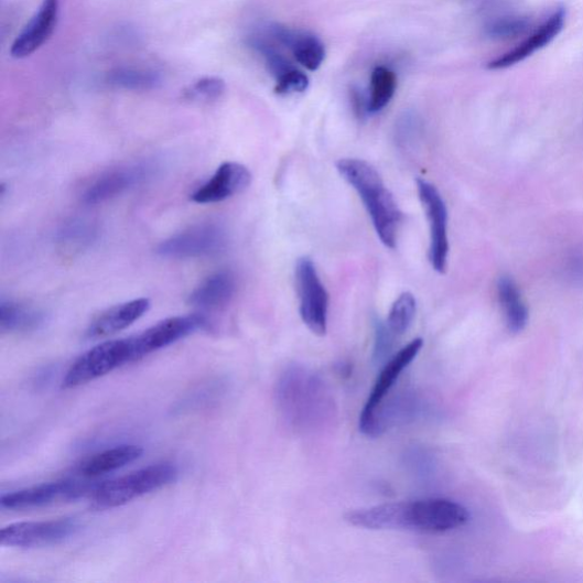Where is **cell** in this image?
I'll return each mask as SVG.
<instances>
[{
  "mask_svg": "<svg viewBox=\"0 0 583 583\" xmlns=\"http://www.w3.org/2000/svg\"><path fill=\"white\" fill-rule=\"evenodd\" d=\"M345 520L357 528L440 535L464 527L468 510L444 498L396 501L349 511Z\"/></svg>",
  "mask_w": 583,
  "mask_h": 583,
  "instance_id": "1",
  "label": "cell"
},
{
  "mask_svg": "<svg viewBox=\"0 0 583 583\" xmlns=\"http://www.w3.org/2000/svg\"><path fill=\"white\" fill-rule=\"evenodd\" d=\"M276 395L283 420L298 433L323 432L335 420L336 406L331 390L313 369L301 365L284 369Z\"/></svg>",
  "mask_w": 583,
  "mask_h": 583,
  "instance_id": "2",
  "label": "cell"
},
{
  "mask_svg": "<svg viewBox=\"0 0 583 583\" xmlns=\"http://www.w3.org/2000/svg\"><path fill=\"white\" fill-rule=\"evenodd\" d=\"M336 168L343 180L360 196L381 242L395 249L402 214L379 171L360 159H341Z\"/></svg>",
  "mask_w": 583,
  "mask_h": 583,
  "instance_id": "3",
  "label": "cell"
},
{
  "mask_svg": "<svg viewBox=\"0 0 583 583\" xmlns=\"http://www.w3.org/2000/svg\"><path fill=\"white\" fill-rule=\"evenodd\" d=\"M179 468L171 463L150 465L96 486L91 506L97 510L123 506L176 482Z\"/></svg>",
  "mask_w": 583,
  "mask_h": 583,
  "instance_id": "4",
  "label": "cell"
},
{
  "mask_svg": "<svg viewBox=\"0 0 583 583\" xmlns=\"http://www.w3.org/2000/svg\"><path fill=\"white\" fill-rule=\"evenodd\" d=\"M132 361L130 337L102 342L80 356L68 368L63 380V388L82 387Z\"/></svg>",
  "mask_w": 583,
  "mask_h": 583,
  "instance_id": "5",
  "label": "cell"
},
{
  "mask_svg": "<svg viewBox=\"0 0 583 583\" xmlns=\"http://www.w3.org/2000/svg\"><path fill=\"white\" fill-rule=\"evenodd\" d=\"M227 245L228 235L222 225L202 223L169 237L156 252L169 259L207 258L222 253Z\"/></svg>",
  "mask_w": 583,
  "mask_h": 583,
  "instance_id": "6",
  "label": "cell"
},
{
  "mask_svg": "<svg viewBox=\"0 0 583 583\" xmlns=\"http://www.w3.org/2000/svg\"><path fill=\"white\" fill-rule=\"evenodd\" d=\"M295 284L300 316L309 331L317 336L327 332L328 293L311 258H300L295 266Z\"/></svg>",
  "mask_w": 583,
  "mask_h": 583,
  "instance_id": "7",
  "label": "cell"
},
{
  "mask_svg": "<svg viewBox=\"0 0 583 583\" xmlns=\"http://www.w3.org/2000/svg\"><path fill=\"white\" fill-rule=\"evenodd\" d=\"M423 345L422 338L409 342L385 365L361 411L359 430L363 434L373 438L377 413L399 380L401 373L417 359Z\"/></svg>",
  "mask_w": 583,
  "mask_h": 583,
  "instance_id": "8",
  "label": "cell"
},
{
  "mask_svg": "<svg viewBox=\"0 0 583 583\" xmlns=\"http://www.w3.org/2000/svg\"><path fill=\"white\" fill-rule=\"evenodd\" d=\"M95 488L90 483L65 478L3 495L0 506L10 510L42 508L77 500Z\"/></svg>",
  "mask_w": 583,
  "mask_h": 583,
  "instance_id": "9",
  "label": "cell"
},
{
  "mask_svg": "<svg viewBox=\"0 0 583 583\" xmlns=\"http://www.w3.org/2000/svg\"><path fill=\"white\" fill-rule=\"evenodd\" d=\"M418 192L430 229V261L439 273L447 270L450 255L449 212L438 188L424 180H418Z\"/></svg>",
  "mask_w": 583,
  "mask_h": 583,
  "instance_id": "10",
  "label": "cell"
},
{
  "mask_svg": "<svg viewBox=\"0 0 583 583\" xmlns=\"http://www.w3.org/2000/svg\"><path fill=\"white\" fill-rule=\"evenodd\" d=\"M156 165L139 161L110 169L95 179L85 190L83 201L95 205L112 199L151 179Z\"/></svg>",
  "mask_w": 583,
  "mask_h": 583,
  "instance_id": "11",
  "label": "cell"
},
{
  "mask_svg": "<svg viewBox=\"0 0 583 583\" xmlns=\"http://www.w3.org/2000/svg\"><path fill=\"white\" fill-rule=\"evenodd\" d=\"M208 326V321L199 315L177 316L161 321L141 334L130 336L133 361Z\"/></svg>",
  "mask_w": 583,
  "mask_h": 583,
  "instance_id": "12",
  "label": "cell"
},
{
  "mask_svg": "<svg viewBox=\"0 0 583 583\" xmlns=\"http://www.w3.org/2000/svg\"><path fill=\"white\" fill-rule=\"evenodd\" d=\"M80 525L75 519L20 522L0 532V544L15 548H39L61 543L75 536Z\"/></svg>",
  "mask_w": 583,
  "mask_h": 583,
  "instance_id": "13",
  "label": "cell"
},
{
  "mask_svg": "<svg viewBox=\"0 0 583 583\" xmlns=\"http://www.w3.org/2000/svg\"><path fill=\"white\" fill-rule=\"evenodd\" d=\"M250 170L237 162L223 163L214 176L199 186L191 198L197 204H214L245 192L251 184Z\"/></svg>",
  "mask_w": 583,
  "mask_h": 583,
  "instance_id": "14",
  "label": "cell"
},
{
  "mask_svg": "<svg viewBox=\"0 0 583 583\" xmlns=\"http://www.w3.org/2000/svg\"><path fill=\"white\" fill-rule=\"evenodd\" d=\"M566 19L565 9H559L543 24H541L531 36L516 48L497 57L488 64L490 71H503V68L519 64L536 52L550 45L562 32Z\"/></svg>",
  "mask_w": 583,
  "mask_h": 583,
  "instance_id": "15",
  "label": "cell"
},
{
  "mask_svg": "<svg viewBox=\"0 0 583 583\" xmlns=\"http://www.w3.org/2000/svg\"><path fill=\"white\" fill-rule=\"evenodd\" d=\"M60 12V0H44L12 45L11 55L24 58L39 51L52 36Z\"/></svg>",
  "mask_w": 583,
  "mask_h": 583,
  "instance_id": "16",
  "label": "cell"
},
{
  "mask_svg": "<svg viewBox=\"0 0 583 583\" xmlns=\"http://www.w3.org/2000/svg\"><path fill=\"white\" fill-rule=\"evenodd\" d=\"M151 306L149 299H136L115 305L98 315L88 326L89 338H101L115 335L142 319Z\"/></svg>",
  "mask_w": 583,
  "mask_h": 583,
  "instance_id": "17",
  "label": "cell"
},
{
  "mask_svg": "<svg viewBox=\"0 0 583 583\" xmlns=\"http://www.w3.org/2000/svg\"><path fill=\"white\" fill-rule=\"evenodd\" d=\"M237 290L234 273L220 270L203 281L188 296V303L195 307L212 311L228 304Z\"/></svg>",
  "mask_w": 583,
  "mask_h": 583,
  "instance_id": "18",
  "label": "cell"
},
{
  "mask_svg": "<svg viewBox=\"0 0 583 583\" xmlns=\"http://www.w3.org/2000/svg\"><path fill=\"white\" fill-rule=\"evenodd\" d=\"M141 445L121 444L97 453L79 465V473L86 478H95L120 469L142 457Z\"/></svg>",
  "mask_w": 583,
  "mask_h": 583,
  "instance_id": "19",
  "label": "cell"
},
{
  "mask_svg": "<svg viewBox=\"0 0 583 583\" xmlns=\"http://www.w3.org/2000/svg\"><path fill=\"white\" fill-rule=\"evenodd\" d=\"M46 323L42 309L11 299L0 302V330L3 333H29Z\"/></svg>",
  "mask_w": 583,
  "mask_h": 583,
  "instance_id": "20",
  "label": "cell"
},
{
  "mask_svg": "<svg viewBox=\"0 0 583 583\" xmlns=\"http://www.w3.org/2000/svg\"><path fill=\"white\" fill-rule=\"evenodd\" d=\"M498 298L508 330L511 333L522 332L528 323V309L516 282L508 277H503L498 282Z\"/></svg>",
  "mask_w": 583,
  "mask_h": 583,
  "instance_id": "21",
  "label": "cell"
},
{
  "mask_svg": "<svg viewBox=\"0 0 583 583\" xmlns=\"http://www.w3.org/2000/svg\"><path fill=\"white\" fill-rule=\"evenodd\" d=\"M289 48L295 60L307 68L316 72L325 60V47L314 34L294 31Z\"/></svg>",
  "mask_w": 583,
  "mask_h": 583,
  "instance_id": "22",
  "label": "cell"
},
{
  "mask_svg": "<svg viewBox=\"0 0 583 583\" xmlns=\"http://www.w3.org/2000/svg\"><path fill=\"white\" fill-rule=\"evenodd\" d=\"M108 82L127 90H151L162 83L161 76L153 71L139 67H118L108 76Z\"/></svg>",
  "mask_w": 583,
  "mask_h": 583,
  "instance_id": "23",
  "label": "cell"
},
{
  "mask_svg": "<svg viewBox=\"0 0 583 583\" xmlns=\"http://www.w3.org/2000/svg\"><path fill=\"white\" fill-rule=\"evenodd\" d=\"M397 89L396 74L385 66H377L371 74L369 112L382 111L391 101Z\"/></svg>",
  "mask_w": 583,
  "mask_h": 583,
  "instance_id": "24",
  "label": "cell"
},
{
  "mask_svg": "<svg viewBox=\"0 0 583 583\" xmlns=\"http://www.w3.org/2000/svg\"><path fill=\"white\" fill-rule=\"evenodd\" d=\"M417 305L415 296L409 292L402 293L395 301L385 323L395 337L403 335L413 323L417 315Z\"/></svg>",
  "mask_w": 583,
  "mask_h": 583,
  "instance_id": "25",
  "label": "cell"
},
{
  "mask_svg": "<svg viewBox=\"0 0 583 583\" xmlns=\"http://www.w3.org/2000/svg\"><path fill=\"white\" fill-rule=\"evenodd\" d=\"M96 228L85 220H73L58 231V242L68 248H83L90 245L96 237Z\"/></svg>",
  "mask_w": 583,
  "mask_h": 583,
  "instance_id": "26",
  "label": "cell"
},
{
  "mask_svg": "<svg viewBox=\"0 0 583 583\" xmlns=\"http://www.w3.org/2000/svg\"><path fill=\"white\" fill-rule=\"evenodd\" d=\"M226 89L225 82L217 77L203 78L184 91V98L193 102H212L219 99Z\"/></svg>",
  "mask_w": 583,
  "mask_h": 583,
  "instance_id": "27",
  "label": "cell"
},
{
  "mask_svg": "<svg viewBox=\"0 0 583 583\" xmlns=\"http://www.w3.org/2000/svg\"><path fill=\"white\" fill-rule=\"evenodd\" d=\"M307 87L309 78L293 67L277 79L276 93L279 95L303 93Z\"/></svg>",
  "mask_w": 583,
  "mask_h": 583,
  "instance_id": "28",
  "label": "cell"
},
{
  "mask_svg": "<svg viewBox=\"0 0 583 583\" xmlns=\"http://www.w3.org/2000/svg\"><path fill=\"white\" fill-rule=\"evenodd\" d=\"M527 29V22L522 20L504 21L496 23L490 33L497 39H510L521 34Z\"/></svg>",
  "mask_w": 583,
  "mask_h": 583,
  "instance_id": "29",
  "label": "cell"
},
{
  "mask_svg": "<svg viewBox=\"0 0 583 583\" xmlns=\"http://www.w3.org/2000/svg\"><path fill=\"white\" fill-rule=\"evenodd\" d=\"M568 272L574 283L583 285V253H579L570 259Z\"/></svg>",
  "mask_w": 583,
  "mask_h": 583,
  "instance_id": "30",
  "label": "cell"
},
{
  "mask_svg": "<svg viewBox=\"0 0 583 583\" xmlns=\"http://www.w3.org/2000/svg\"><path fill=\"white\" fill-rule=\"evenodd\" d=\"M352 99L354 102L355 111L359 117H363L366 111H369L368 109V102L365 101L361 93L357 89H353L352 91Z\"/></svg>",
  "mask_w": 583,
  "mask_h": 583,
  "instance_id": "31",
  "label": "cell"
}]
</instances>
